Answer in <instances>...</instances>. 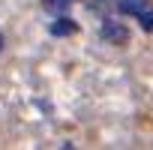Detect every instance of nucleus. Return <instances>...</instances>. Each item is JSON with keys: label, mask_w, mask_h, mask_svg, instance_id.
I'll return each mask as SVG.
<instances>
[{"label": "nucleus", "mask_w": 153, "mask_h": 150, "mask_svg": "<svg viewBox=\"0 0 153 150\" xmlns=\"http://www.w3.org/2000/svg\"><path fill=\"white\" fill-rule=\"evenodd\" d=\"M75 30H78V24H75L72 18H57L51 24V36H72Z\"/></svg>", "instance_id": "nucleus-2"}, {"label": "nucleus", "mask_w": 153, "mask_h": 150, "mask_svg": "<svg viewBox=\"0 0 153 150\" xmlns=\"http://www.w3.org/2000/svg\"><path fill=\"white\" fill-rule=\"evenodd\" d=\"M138 18H141V30H150L153 33V9H144Z\"/></svg>", "instance_id": "nucleus-4"}, {"label": "nucleus", "mask_w": 153, "mask_h": 150, "mask_svg": "<svg viewBox=\"0 0 153 150\" xmlns=\"http://www.w3.org/2000/svg\"><path fill=\"white\" fill-rule=\"evenodd\" d=\"M0 48H3V36H0Z\"/></svg>", "instance_id": "nucleus-6"}, {"label": "nucleus", "mask_w": 153, "mask_h": 150, "mask_svg": "<svg viewBox=\"0 0 153 150\" xmlns=\"http://www.w3.org/2000/svg\"><path fill=\"white\" fill-rule=\"evenodd\" d=\"M69 3H72V0H48L51 9H63V6H69Z\"/></svg>", "instance_id": "nucleus-5"}, {"label": "nucleus", "mask_w": 153, "mask_h": 150, "mask_svg": "<svg viewBox=\"0 0 153 150\" xmlns=\"http://www.w3.org/2000/svg\"><path fill=\"white\" fill-rule=\"evenodd\" d=\"M147 9V0H120V12H129V15H141Z\"/></svg>", "instance_id": "nucleus-3"}, {"label": "nucleus", "mask_w": 153, "mask_h": 150, "mask_svg": "<svg viewBox=\"0 0 153 150\" xmlns=\"http://www.w3.org/2000/svg\"><path fill=\"white\" fill-rule=\"evenodd\" d=\"M102 39H108L114 45H126L129 42V30L123 24H117V21H105L102 24Z\"/></svg>", "instance_id": "nucleus-1"}]
</instances>
